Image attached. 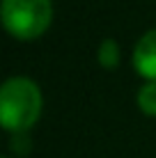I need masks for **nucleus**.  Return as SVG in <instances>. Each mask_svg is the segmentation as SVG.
<instances>
[{"label": "nucleus", "mask_w": 156, "mask_h": 158, "mask_svg": "<svg viewBox=\"0 0 156 158\" xmlns=\"http://www.w3.org/2000/svg\"><path fill=\"white\" fill-rule=\"evenodd\" d=\"M41 89L28 76H12L0 87V124L9 133H25L41 115Z\"/></svg>", "instance_id": "nucleus-1"}, {"label": "nucleus", "mask_w": 156, "mask_h": 158, "mask_svg": "<svg viewBox=\"0 0 156 158\" xmlns=\"http://www.w3.org/2000/svg\"><path fill=\"white\" fill-rule=\"evenodd\" d=\"M2 25L14 39L30 41L51 28L53 2L51 0H2L0 5Z\"/></svg>", "instance_id": "nucleus-2"}, {"label": "nucleus", "mask_w": 156, "mask_h": 158, "mask_svg": "<svg viewBox=\"0 0 156 158\" xmlns=\"http://www.w3.org/2000/svg\"><path fill=\"white\" fill-rule=\"evenodd\" d=\"M133 67L147 83H156V28L138 39L133 48Z\"/></svg>", "instance_id": "nucleus-3"}, {"label": "nucleus", "mask_w": 156, "mask_h": 158, "mask_svg": "<svg viewBox=\"0 0 156 158\" xmlns=\"http://www.w3.org/2000/svg\"><path fill=\"white\" fill-rule=\"evenodd\" d=\"M96 57H99V64L103 69H117V64H120L122 60V53H120V44L115 39H103L99 44V53H96Z\"/></svg>", "instance_id": "nucleus-4"}, {"label": "nucleus", "mask_w": 156, "mask_h": 158, "mask_svg": "<svg viewBox=\"0 0 156 158\" xmlns=\"http://www.w3.org/2000/svg\"><path fill=\"white\" fill-rule=\"evenodd\" d=\"M2 158H7V156H2Z\"/></svg>", "instance_id": "nucleus-6"}, {"label": "nucleus", "mask_w": 156, "mask_h": 158, "mask_svg": "<svg viewBox=\"0 0 156 158\" xmlns=\"http://www.w3.org/2000/svg\"><path fill=\"white\" fill-rule=\"evenodd\" d=\"M138 108L147 117H156V83H145L138 89Z\"/></svg>", "instance_id": "nucleus-5"}]
</instances>
